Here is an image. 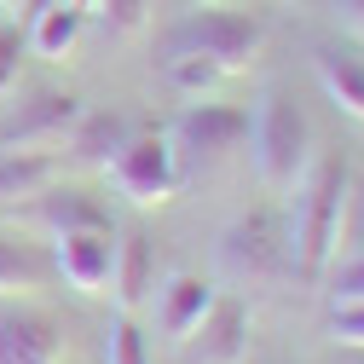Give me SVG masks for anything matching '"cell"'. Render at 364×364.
Listing matches in <instances>:
<instances>
[{"mask_svg":"<svg viewBox=\"0 0 364 364\" xmlns=\"http://www.w3.org/2000/svg\"><path fill=\"white\" fill-rule=\"evenodd\" d=\"M295 208H289V266L301 278H324L336 249H341V232H347V208H353V168L330 151H312L301 186L289 191Z\"/></svg>","mask_w":364,"mask_h":364,"instance_id":"1","label":"cell"},{"mask_svg":"<svg viewBox=\"0 0 364 364\" xmlns=\"http://www.w3.org/2000/svg\"><path fill=\"white\" fill-rule=\"evenodd\" d=\"M249 162H255V179L272 197L295 191L306 162H312V127H306L301 105L284 93V87H272V93L255 105V116H249Z\"/></svg>","mask_w":364,"mask_h":364,"instance_id":"2","label":"cell"},{"mask_svg":"<svg viewBox=\"0 0 364 364\" xmlns=\"http://www.w3.org/2000/svg\"><path fill=\"white\" fill-rule=\"evenodd\" d=\"M266 47V29L243 12H197L168 35V53H197L220 75H243Z\"/></svg>","mask_w":364,"mask_h":364,"instance_id":"3","label":"cell"},{"mask_svg":"<svg viewBox=\"0 0 364 364\" xmlns=\"http://www.w3.org/2000/svg\"><path fill=\"white\" fill-rule=\"evenodd\" d=\"M110 186L133 203V208H162L179 191V162H173V139L168 133H127V145L105 162Z\"/></svg>","mask_w":364,"mask_h":364,"instance_id":"4","label":"cell"},{"mask_svg":"<svg viewBox=\"0 0 364 364\" xmlns=\"http://www.w3.org/2000/svg\"><path fill=\"white\" fill-rule=\"evenodd\" d=\"M220 266L232 272L237 284H266L272 272L289 266V237L272 214H249L237 225L220 232Z\"/></svg>","mask_w":364,"mask_h":364,"instance_id":"5","label":"cell"},{"mask_svg":"<svg viewBox=\"0 0 364 364\" xmlns=\"http://www.w3.org/2000/svg\"><path fill=\"white\" fill-rule=\"evenodd\" d=\"M75 122H81V99L75 93H35L29 105H18L6 122H0V151H41V156H53V151H64Z\"/></svg>","mask_w":364,"mask_h":364,"instance_id":"6","label":"cell"},{"mask_svg":"<svg viewBox=\"0 0 364 364\" xmlns=\"http://www.w3.org/2000/svg\"><path fill=\"white\" fill-rule=\"evenodd\" d=\"M110 266H116V232L110 225H81V232L53 237V272L81 295H110Z\"/></svg>","mask_w":364,"mask_h":364,"instance_id":"7","label":"cell"},{"mask_svg":"<svg viewBox=\"0 0 364 364\" xmlns=\"http://www.w3.org/2000/svg\"><path fill=\"white\" fill-rule=\"evenodd\" d=\"M168 139L197 151V156H225V151H237L249 139V110H237V105H197L191 99L186 110L173 116Z\"/></svg>","mask_w":364,"mask_h":364,"instance_id":"8","label":"cell"},{"mask_svg":"<svg viewBox=\"0 0 364 364\" xmlns=\"http://www.w3.org/2000/svg\"><path fill=\"white\" fill-rule=\"evenodd\" d=\"M220 289L214 278H197V272H173V278L156 289V330L173 341V347H186L197 330H203V318L214 312Z\"/></svg>","mask_w":364,"mask_h":364,"instance_id":"9","label":"cell"},{"mask_svg":"<svg viewBox=\"0 0 364 364\" xmlns=\"http://www.w3.org/2000/svg\"><path fill=\"white\" fill-rule=\"evenodd\" d=\"M64 330L41 312H0V364H58Z\"/></svg>","mask_w":364,"mask_h":364,"instance_id":"10","label":"cell"},{"mask_svg":"<svg viewBox=\"0 0 364 364\" xmlns=\"http://www.w3.org/2000/svg\"><path fill=\"white\" fill-rule=\"evenodd\" d=\"M312 75H318L324 99L341 116L364 122V53H353V47H318L312 53Z\"/></svg>","mask_w":364,"mask_h":364,"instance_id":"11","label":"cell"},{"mask_svg":"<svg viewBox=\"0 0 364 364\" xmlns=\"http://www.w3.org/2000/svg\"><path fill=\"white\" fill-rule=\"evenodd\" d=\"M53 255L35 249V243H18V237H0V301H29V295H47L53 289Z\"/></svg>","mask_w":364,"mask_h":364,"instance_id":"12","label":"cell"},{"mask_svg":"<svg viewBox=\"0 0 364 364\" xmlns=\"http://www.w3.org/2000/svg\"><path fill=\"white\" fill-rule=\"evenodd\" d=\"M203 364H249V312L237 301H214V312L203 318ZM191 336V341H197Z\"/></svg>","mask_w":364,"mask_h":364,"instance_id":"13","label":"cell"},{"mask_svg":"<svg viewBox=\"0 0 364 364\" xmlns=\"http://www.w3.org/2000/svg\"><path fill=\"white\" fill-rule=\"evenodd\" d=\"M110 289H116V306L122 312H139V301L156 289L151 284V243L139 232L116 237V266H110Z\"/></svg>","mask_w":364,"mask_h":364,"instance_id":"14","label":"cell"},{"mask_svg":"<svg viewBox=\"0 0 364 364\" xmlns=\"http://www.w3.org/2000/svg\"><path fill=\"white\" fill-rule=\"evenodd\" d=\"M81 12L75 6H64V0H53V6H41L35 18H29V53L35 58H47V64H64L70 53H75V41H81Z\"/></svg>","mask_w":364,"mask_h":364,"instance_id":"15","label":"cell"},{"mask_svg":"<svg viewBox=\"0 0 364 364\" xmlns=\"http://www.w3.org/2000/svg\"><path fill=\"white\" fill-rule=\"evenodd\" d=\"M127 122L122 116H87L81 110V122H75V133L64 139V151H70V162H81V168H105L122 145H127Z\"/></svg>","mask_w":364,"mask_h":364,"instance_id":"16","label":"cell"},{"mask_svg":"<svg viewBox=\"0 0 364 364\" xmlns=\"http://www.w3.org/2000/svg\"><path fill=\"white\" fill-rule=\"evenodd\" d=\"M58 186V162L41 151H0V197H41Z\"/></svg>","mask_w":364,"mask_h":364,"instance_id":"17","label":"cell"},{"mask_svg":"<svg viewBox=\"0 0 364 364\" xmlns=\"http://www.w3.org/2000/svg\"><path fill=\"white\" fill-rule=\"evenodd\" d=\"M35 220L47 225V232L58 237V232H81V225H110V214L105 208H93L87 197H75V191H41L35 197Z\"/></svg>","mask_w":364,"mask_h":364,"instance_id":"18","label":"cell"},{"mask_svg":"<svg viewBox=\"0 0 364 364\" xmlns=\"http://www.w3.org/2000/svg\"><path fill=\"white\" fill-rule=\"evenodd\" d=\"M105 364H151V336L139 330L133 312H116L105 330Z\"/></svg>","mask_w":364,"mask_h":364,"instance_id":"19","label":"cell"},{"mask_svg":"<svg viewBox=\"0 0 364 364\" xmlns=\"http://www.w3.org/2000/svg\"><path fill=\"white\" fill-rule=\"evenodd\" d=\"M225 75L208 64V58H197V53H168V87L179 99H203V93H214Z\"/></svg>","mask_w":364,"mask_h":364,"instance_id":"20","label":"cell"},{"mask_svg":"<svg viewBox=\"0 0 364 364\" xmlns=\"http://www.w3.org/2000/svg\"><path fill=\"white\" fill-rule=\"evenodd\" d=\"M145 12H151V0H99V18L116 35H139L145 29Z\"/></svg>","mask_w":364,"mask_h":364,"instance_id":"21","label":"cell"},{"mask_svg":"<svg viewBox=\"0 0 364 364\" xmlns=\"http://www.w3.org/2000/svg\"><path fill=\"white\" fill-rule=\"evenodd\" d=\"M330 301L336 306H364V255L330 272Z\"/></svg>","mask_w":364,"mask_h":364,"instance_id":"22","label":"cell"},{"mask_svg":"<svg viewBox=\"0 0 364 364\" xmlns=\"http://www.w3.org/2000/svg\"><path fill=\"white\" fill-rule=\"evenodd\" d=\"M330 336L341 347H364V306H336L330 312Z\"/></svg>","mask_w":364,"mask_h":364,"instance_id":"23","label":"cell"},{"mask_svg":"<svg viewBox=\"0 0 364 364\" xmlns=\"http://www.w3.org/2000/svg\"><path fill=\"white\" fill-rule=\"evenodd\" d=\"M18 53H23V41L12 29H0V99L18 87Z\"/></svg>","mask_w":364,"mask_h":364,"instance_id":"24","label":"cell"},{"mask_svg":"<svg viewBox=\"0 0 364 364\" xmlns=\"http://www.w3.org/2000/svg\"><path fill=\"white\" fill-rule=\"evenodd\" d=\"M330 6H336V18H341L353 35H364V0H330Z\"/></svg>","mask_w":364,"mask_h":364,"instance_id":"25","label":"cell"},{"mask_svg":"<svg viewBox=\"0 0 364 364\" xmlns=\"http://www.w3.org/2000/svg\"><path fill=\"white\" fill-rule=\"evenodd\" d=\"M64 6H75V12L87 18V12H99V0H64Z\"/></svg>","mask_w":364,"mask_h":364,"instance_id":"26","label":"cell"},{"mask_svg":"<svg viewBox=\"0 0 364 364\" xmlns=\"http://www.w3.org/2000/svg\"><path fill=\"white\" fill-rule=\"evenodd\" d=\"M358 237H364V197H358Z\"/></svg>","mask_w":364,"mask_h":364,"instance_id":"27","label":"cell"},{"mask_svg":"<svg viewBox=\"0 0 364 364\" xmlns=\"http://www.w3.org/2000/svg\"><path fill=\"white\" fill-rule=\"evenodd\" d=\"M6 6H18V0H0V12H6Z\"/></svg>","mask_w":364,"mask_h":364,"instance_id":"28","label":"cell"},{"mask_svg":"<svg viewBox=\"0 0 364 364\" xmlns=\"http://www.w3.org/2000/svg\"><path fill=\"white\" fill-rule=\"evenodd\" d=\"M197 6H214V0H197Z\"/></svg>","mask_w":364,"mask_h":364,"instance_id":"29","label":"cell"}]
</instances>
